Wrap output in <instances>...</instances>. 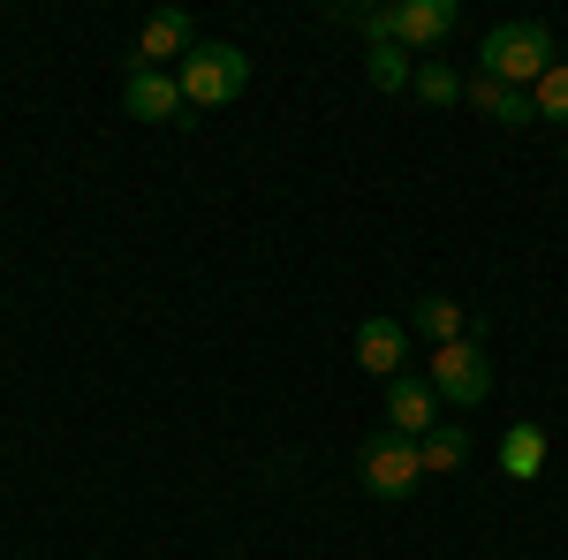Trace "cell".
Returning a JSON list of instances; mask_svg holds the SVG:
<instances>
[{
  "label": "cell",
  "instance_id": "obj_1",
  "mask_svg": "<svg viewBox=\"0 0 568 560\" xmlns=\"http://www.w3.org/2000/svg\"><path fill=\"white\" fill-rule=\"evenodd\" d=\"M554 61H561V53H554V31H546V23H493L485 45H478V77L516 84V91H530Z\"/></svg>",
  "mask_w": 568,
  "mask_h": 560
},
{
  "label": "cell",
  "instance_id": "obj_2",
  "mask_svg": "<svg viewBox=\"0 0 568 560\" xmlns=\"http://www.w3.org/2000/svg\"><path fill=\"white\" fill-rule=\"evenodd\" d=\"M175 84L190 106H227V99H243V84H251V53L227 39H197L190 53H182Z\"/></svg>",
  "mask_w": 568,
  "mask_h": 560
},
{
  "label": "cell",
  "instance_id": "obj_3",
  "mask_svg": "<svg viewBox=\"0 0 568 560\" xmlns=\"http://www.w3.org/2000/svg\"><path fill=\"white\" fill-rule=\"evenodd\" d=\"M356 462H364V492H379V500H409V492H417V477H425L417 439H402V431H372Z\"/></svg>",
  "mask_w": 568,
  "mask_h": 560
},
{
  "label": "cell",
  "instance_id": "obj_4",
  "mask_svg": "<svg viewBox=\"0 0 568 560\" xmlns=\"http://www.w3.org/2000/svg\"><path fill=\"white\" fill-rule=\"evenodd\" d=\"M433 394L439 401H455V409H478L485 394H493V364H485V348L478 342H447V348H433Z\"/></svg>",
  "mask_w": 568,
  "mask_h": 560
},
{
  "label": "cell",
  "instance_id": "obj_5",
  "mask_svg": "<svg viewBox=\"0 0 568 560\" xmlns=\"http://www.w3.org/2000/svg\"><path fill=\"white\" fill-rule=\"evenodd\" d=\"M455 23H463V8H455V0H394V8H387V39L402 45V53L439 45Z\"/></svg>",
  "mask_w": 568,
  "mask_h": 560
},
{
  "label": "cell",
  "instance_id": "obj_6",
  "mask_svg": "<svg viewBox=\"0 0 568 560\" xmlns=\"http://www.w3.org/2000/svg\"><path fill=\"white\" fill-rule=\"evenodd\" d=\"M433 425H447L439 417V394H433V379H387V431H402V439H425Z\"/></svg>",
  "mask_w": 568,
  "mask_h": 560
},
{
  "label": "cell",
  "instance_id": "obj_7",
  "mask_svg": "<svg viewBox=\"0 0 568 560\" xmlns=\"http://www.w3.org/2000/svg\"><path fill=\"white\" fill-rule=\"evenodd\" d=\"M122 106H130L136 122H182V114H190L182 84H175V77H160V69H130V84H122Z\"/></svg>",
  "mask_w": 568,
  "mask_h": 560
},
{
  "label": "cell",
  "instance_id": "obj_8",
  "mask_svg": "<svg viewBox=\"0 0 568 560\" xmlns=\"http://www.w3.org/2000/svg\"><path fill=\"white\" fill-rule=\"evenodd\" d=\"M190 45H197L190 16H182V8H160V16H144V31H136L130 61H136V69H152V61H182Z\"/></svg>",
  "mask_w": 568,
  "mask_h": 560
},
{
  "label": "cell",
  "instance_id": "obj_9",
  "mask_svg": "<svg viewBox=\"0 0 568 560\" xmlns=\"http://www.w3.org/2000/svg\"><path fill=\"white\" fill-rule=\"evenodd\" d=\"M402 356H409V334H402L394 318H364V326H356V364H364L372 379H402Z\"/></svg>",
  "mask_w": 568,
  "mask_h": 560
},
{
  "label": "cell",
  "instance_id": "obj_10",
  "mask_svg": "<svg viewBox=\"0 0 568 560\" xmlns=\"http://www.w3.org/2000/svg\"><path fill=\"white\" fill-rule=\"evenodd\" d=\"M463 99H470L478 114H493V122H508V130H524V122H538L530 91H516V84H493V77H463Z\"/></svg>",
  "mask_w": 568,
  "mask_h": 560
},
{
  "label": "cell",
  "instance_id": "obj_11",
  "mask_svg": "<svg viewBox=\"0 0 568 560\" xmlns=\"http://www.w3.org/2000/svg\"><path fill=\"white\" fill-rule=\"evenodd\" d=\"M417 462H425V477H447L470 462V431L463 425H433L425 439H417Z\"/></svg>",
  "mask_w": 568,
  "mask_h": 560
},
{
  "label": "cell",
  "instance_id": "obj_12",
  "mask_svg": "<svg viewBox=\"0 0 568 560\" xmlns=\"http://www.w3.org/2000/svg\"><path fill=\"white\" fill-rule=\"evenodd\" d=\"M364 77H372V91H409V84H417V61H409L394 39H372V53H364Z\"/></svg>",
  "mask_w": 568,
  "mask_h": 560
},
{
  "label": "cell",
  "instance_id": "obj_13",
  "mask_svg": "<svg viewBox=\"0 0 568 560\" xmlns=\"http://www.w3.org/2000/svg\"><path fill=\"white\" fill-rule=\"evenodd\" d=\"M409 326H417V334H425L433 348H447V342H470V334H463V303H447V296H425L417 310H409Z\"/></svg>",
  "mask_w": 568,
  "mask_h": 560
},
{
  "label": "cell",
  "instance_id": "obj_14",
  "mask_svg": "<svg viewBox=\"0 0 568 560\" xmlns=\"http://www.w3.org/2000/svg\"><path fill=\"white\" fill-rule=\"evenodd\" d=\"M500 462H508V477H538V470H546V431H538V425H508Z\"/></svg>",
  "mask_w": 568,
  "mask_h": 560
},
{
  "label": "cell",
  "instance_id": "obj_15",
  "mask_svg": "<svg viewBox=\"0 0 568 560\" xmlns=\"http://www.w3.org/2000/svg\"><path fill=\"white\" fill-rule=\"evenodd\" d=\"M417 99H425V106H455V99H463V77H455V69H447V61H417Z\"/></svg>",
  "mask_w": 568,
  "mask_h": 560
},
{
  "label": "cell",
  "instance_id": "obj_16",
  "mask_svg": "<svg viewBox=\"0 0 568 560\" xmlns=\"http://www.w3.org/2000/svg\"><path fill=\"white\" fill-rule=\"evenodd\" d=\"M530 106H538V122H568V61H554V69L530 84Z\"/></svg>",
  "mask_w": 568,
  "mask_h": 560
},
{
  "label": "cell",
  "instance_id": "obj_17",
  "mask_svg": "<svg viewBox=\"0 0 568 560\" xmlns=\"http://www.w3.org/2000/svg\"><path fill=\"white\" fill-rule=\"evenodd\" d=\"M561 160H568V152H561Z\"/></svg>",
  "mask_w": 568,
  "mask_h": 560
}]
</instances>
